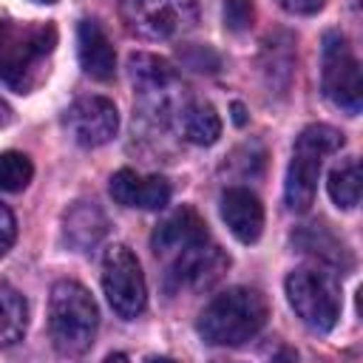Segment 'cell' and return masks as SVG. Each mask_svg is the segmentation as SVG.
Here are the masks:
<instances>
[{
	"label": "cell",
	"mask_w": 363,
	"mask_h": 363,
	"mask_svg": "<svg viewBox=\"0 0 363 363\" xmlns=\"http://www.w3.org/2000/svg\"><path fill=\"white\" fill-rule=\"evenodd\" d=\"M54 48H57L54 23L11 20V17L0 20V79L17 94H28L43 82Z\"/></svg>",
	"instance_id": "1"
},
{
	"label": "cell",
	"mask_w": 363,
	"mask_h": 363,
	"mask_svg": "<svg viewBox=\"0 0 363 363\" xmlns=\"http://www.w3.org/2000/svg\"><path fill=\"white\" fill-rule=\"evenodd\" d=\"M267 315V298L258 289L233 286L204 306L196 332L210 346H241L264 329Z\"/></svg>",
	"instance_id": "2"
},
{
	"label": "cell",
	"mask_w": 363,
	"mask_h": 363,
	"mask_svg": "<svg viewBox=\"0 0 363 363\" xmlns=\"http://www.w3.org/2000/svg\"><path fill=\"white\" fill-rule=\"evenodd\" d=\"M130 82L136 94V111L153 128H170L179 122L182 108L190 102L176 68L156 54H130Z\"/></svg>",
	"instance_id": "3"
},
{
	"label": "cell",
	"mask_w": 363,
	"mask_h": 363,
	"mask_svg": "<svg viewBox=\"0 0 363 363\" xmlns=\"http://www.w3.org/2000/svg\"><path fill=\"white\" fill-rule=\"evenodd\" d=\"M99 309L77 281H57L48 298V335L60 354H82L96 335Z\"/></svg>",
	"instance_id": "4"
},
{
	"label": "cell",
	"mask_w": 363,
	"mask_h": 363,
	"mask_svg": "<svg viewBox=\"0 0 363 363\" xmlns=\"http://www.w3.org/2000/svg\"><path fill=\"white\" fill-rule=\"evenodd\" d=\"M340 147H343V133L329 125H309L301 130L292 147V159L286 167V184H284V199L292 213H306L312 207L323 159Z\"/></svg>",
	"instance_id": "5"
},
{
	"label": "cell",
	"mask_w": 363,
	"mask_h": 363,
	"mask_svg": "<svg viewBox=\"0 0 363 363\" xmlns=\"http://www.w3.org/2000/svg\"><path fill=\"white\" fill-rule=\"evenodd\" d=\"M286 298L295 315L315 332H329L340 318V286L323 267H298L289 272Z\"/></svg>",
	"instance_id": "6"
},
{
	"label": "cell",
	"mask_w": 363,
	"mask_h": 363,
	"mask_svg": "<svg viewBox=\"0 0 363 363\" xmlns=\"http://www.w3.org/2000/svg\"><path fill=\"white\" fill-rule=\"evenodd\" d=\"M320 85L326 99L346 111L360 113L363 102V82H360V62L340 31H329L323 37V62H320Z\"/></svg>",
	"instance_id": "7"
},
{
	"label": "cell",
	"mask_w": 363,
	"mask_h": 363,
	"mask_svg": "<svg viewBox=\"0 0 363 363\" xmlns=\"http://www.w3.org/2000/svg\"><path fill=\"white\" fill-rule=\"evenodd\" d=\"M125 26L145 40H176L199 20V0H122Z\"/></svg>",
	"instance_id": "8"
},
{
	"label": "cell",
	"mask_w": 363,
	"mask_h": 363,
	"mask_svg": "<svg viewBox=\"0 0 363 363\" xmlns=\"http://www.w3.org/2000/svg\"><path fill=\"white\" fill-rule=\"evenodd\" d=\"M102 289H105L111 309L119 318L133 320L136 315H142V309L147 303V284H145L139 258L125 244H113L105 250V255H102Z\"/></svg>",
	"instance_id": "9"
},
{
	"label": "cell",
	"mask_w": 363,
	"mask_h": 363,
	"mask_svg": "<svg viewBox=\"0 0 363 363\" xmlns=\"http://www.w3.org/2000/svg\"><path fill=\"white\" fill-rule=\"evenodd\" d=\"M162 264H164L167 292H199V289L213 286L227 272L230 258L207 235V238H199V241L187 244L184 250H179L176 255H170Z\"/></svg>",
	"instance_id": "10"
},
{
	"label": "cell",
	"mask_w": 363,
	"mask_h": 363,
	"mask_svg": "<svg viewBox=\"0 0 363 363\" xmlns=\"http://www.w3.org/2000/svg\"><path fill=\"white\" fill-rule=\"evenodd\" d=\"M68 136L82 147L108 145L119 130V111L105 96H79L62 116Z\"/></svg>",
	"instance_id": "11"
},
{
	"label": "cell",
	"mask_w": 363,
	"mask_h": 363,
	"mask_svg": "<svg viewBox=\"0 0 363 363\" xmlns=\"http://www.w3.org/2000/svg\"><path fill=\"white\" fill-rule=\"evenodd\" d=\"M111 199L122 207L162 210L170 201V184L162 176H139L130 167H122L111 176Z\"/></svg>",
	"instance_id": "12"
},
{
	"label": "cell",
	"mask_w": 363,
	"mask_h": 363,
	"mask_svg": "<svg viewBox=\"0 0 363 363\" xmlns=\"http://www.w3.org/2000/svg\"><path fill=\"white\" fill-rule=\"evenodd\" d=\"M221 218L227 230L241 244H255L264 233V204L261 199L247 187H227L218 201Z\"/></svg>",
	"instance_id": "13"
},
{
	"label": "cell",
	"mask_w": 363,
	"mask_h": 363,
	"mask_svg": "<svg viewBox=\"0 0 363 363\" xmlns=\"http://www.w3.org/2000/svg\"><path fill=\"white\" fill-rule=\"evenodd\" d=\"M207 224L204 218L193 210V207H179L176 213H170L150 235V247H153V255L159 261H167L170 255H176L179 250H184L187 244L199 241V238H207Z\"/></svg>",
	"instance_id": "14"
},
{
	"label": "cell",
	"mask_w": 363,
	"mask_h": 363,
	"mask_svg": "<svg viewBox=\"0 0 363 363\" xmlns=\"http://www.w3.org/2000/svg\"><path fill=\"white\" fill-rule=\"evenodd\" d=\"M77 51H79V65L91 79L108 82L116 71V51L108 40V34L99 28L94 20H82L77 28Z\"/></svg>",
	"instance_id": "15"
},
{
	"label": "cell",
	"mask_w": 363,
	"mask_h": 363,
	"mask_svg": "<svg viewBox=\"0 0 363 363\" xmlns=\"http://www.w3.org/2000/svg\"><path fill=\"white\" fill-rule=\"evenodd\" d=\"M105 233H108V218L91 201H77L62 218V241L77 252L94 250L105 238Z\"/></svg>",
	"instance_id": "16"
},
{
	"label": "cell",
	"mask_w": 363,
	"mask_h": 363,
	"mask_svg": "<svg viewBox=\"0 0 363 363\" xmlns=\"http://www.w3.org/2000/svg\"><path fill=\"white\" fill-rule=\"evenodd\" d=\"M179 128L193 145H216L221 136V116L210 102H187L179 113Z\"/></svg>",
	"instance_id": "17"
},
{
	"label": "cell",
	"mask_w": 363,
	"mask_h": 363,
	"mask_svg": "<svg viewBox=\"0 0 363 363\" xmlns=\"http://www.w3.org/2000/svg\"><path fill=\"white\" fill-rule=\"evenodd\" d=\"M28 323L26 298L6 281H0V349L23 340Z\"/></svg>",
	"instance_id": "18"
},
{
	"label": "cell",
	"mask_w": 363,
	"mask_h": 363,
	"mask_svg": "<svg viewBox=\"0 0 363 363\" xmlns=\"http://www.w3.org/2000/svg\"><path fill=\"white\" fill-rule=\"evenodd\" d=\"M292 241L298 244V247H303L306 252H315L318 258H323L326 264H340V267H349L352 261H349V252H346V247H343V241H337L329 230H326V224H306L298 235H292Z\"/></svg>",
	"instance_id": "19"
},
{
	"label": "cell",
	"mask_w": 363,
	"mask_h": 363,
	"mask_svg": "<svg viewBox=\"0 0 363 363\" xmlns=\"http://www.w3.org/2000/svg\"><path fill=\"white\" fill-rule=\"evenodd\" d=\"M326 187H329V196H332V201L337 207H343V210L357 207V201H360V167H357V159L349 156V159L337 162L329 170Z\"/></svg>",
	"instance_id": "20"
},
{
	"label": "cell",
	"mask_w": 363,
	"mask_h": 363,
	"mask_svg": "<svg viewBox=\"0 0 363 363\" xmlns=\"http://www.w3.org/2000/svg\"><path fill=\"white\" fill-rule=\"evenodd\" d=\"M31 176H34V164L26 153H17V150L0 153V190L20 193L28 187Z\"/></svg>",
	"instance_id": "21"
},
{
	"label": "cell",
	"mask_w": 363,
	"mask_h": 363,
	"mask_svg": "<svg viewBox=\"0 0 363 363\" xmlns=\"http://www.w3.org/2000/svg\"><path fill=\"white\" fill-rule=\"evenodd\" d=\"M224 26L233 31H244L252 26V3L250 0H224Z\"/></svg>",
	"instance_id": "22"
},
{
	"label": "cell",
	"mask_w": 363,
	"mask_h": 363,
	"mask_svg": "<svg viewBox=\"0 0 363 363\" xmlns=\"http://www.w3.org/2000/svg\"><path fill=\"white\" fill-rule=\"evenodd\" d=\"M17 238V221L11 216V210L6 204H0V255L9 252V247L14 244Z\"/></svg>",
	"instance_id": "23"
},
{
	"label": "cell",
	"mask_w": 363,
	"mask_h": 363,
	"mask_svg": "<svg viewBox=\"0 0 363 363\" xmlns=\"http://www.w3.org/2000/svg\"><path fill=\"white\" fill-rule=\"evenodd\" d=\"M326 0H278V6L289 14H315L323 9Z\"/></svg>",
	"instance_id": "24"
},
{
	"label": "cell",
	"mask_w": 363,
	"mask_h": 363,
	"mask_svg": "<svg viewBox=\"0 0 363 363\" xmlns=\"http://www.w3.org/2000/svg\"><path fill=\"white\" fill-rule=\"evenodd\" d=\"M11 122V108L6 105V99H0V128Z\"/></svg>",
	"instance_id": "25"
},
{
	"label": "cell",
	"mask_w": 363,
	"mask_h": 363,
	"mask_svg": "<svg viewBox=\"0 0 363 363\" xmlns=\"http://www.w3.org/2000/svg\"><path fill=\"white\" fill-rule=\"evenodd\" d=\"M233 113H235V116H233V119H235V125H244V122H247V116H244V105H238V102H235V105H233Z\"/></svg>",
	"instance_id": "26"
},
{
	"label": "cell",
	"mask_w": 363,
	"mask_h": 363,
	"mask_svg": "<svg viewBox=\"0 0 363 363\" xmlns=\"http://www.w3.org/2000/svg\"><path fill=\"white\" fill-rule=\"evenodd\" d=\"M34 3H45L48 6V3H57V0H34Z\"/></svg>",
	"instance_id": "27"
}]
</instances>
